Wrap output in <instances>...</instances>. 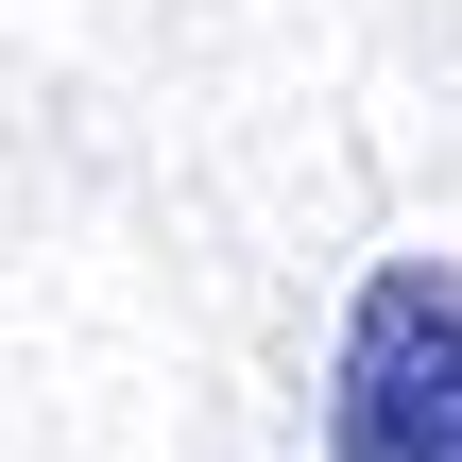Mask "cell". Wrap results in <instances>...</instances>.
Masks as SVG:
<instances>
[{
    "label": "cell",
    "mask_w": 462,
    "mask_h": 462,
    "mask_svg": "<svg viewBox=\"0 0 462 462\" xmlns=\"http://www.w3.org/2000/svg\"><path fill=\"white\" fill-rule=\"evenodd\" d=\"M343 462H462V257H377L343 309Z\"/></svg>",
    "instance_id": "cell-1"
}]
</instances>
